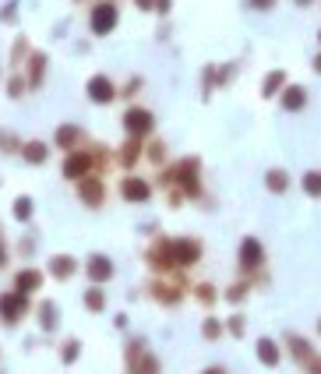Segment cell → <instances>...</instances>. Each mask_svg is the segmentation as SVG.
<instances>
[{
  "label": "cell",
  "instance_id": "cell-28",
  "mask_svg": "<svg viewBox=\"0 0 321 374\" xmlns=\"http://www.w3.org/2000/svg\"><path fill=\"white\" fill-rule=\"evenodd\" d=\"M304 367H307V374H321V357L314 353V357H311V360H307Z\"/></svg>",
  "mask_w": 321,
  "mask_h": 374
},
{
  "label": "cell",
  "instance_id": "cell-11",
  "mask_svg": "<svg viewBox=\"0 0 321 374\" xmlns=\"http://www.w3.org/2000/svg\"><path fill=\"white\" fill-rule=\"evenodd\" d=\"M286 88V71H272V75H265V85H261V96L265 99H272L276 92H282Z\"/></svg>",
  "mask_w": 321,
  "mask_h": 374
},
{
  "label": "cell",
  "instance_id": "cell-4",
  "mask_svg": "<svg viewBox=\"0 0 321 374\" xmlns=\"http://www.w3.org/2000/svg\"><path fill=\"white\" fill-rule=\"evenodd\" d=\"M304 106H307V88L304 85H286V92H282V110L286 113H297Z\"/></svg>",
  "mask_w": 321,
  "mask_h": 374
},
{
  "label": "cell",
  "instance_id": "cell-33",
  "mask_svg": "<svg viewBox=\"0 0 321 374\" xmlns=\"http://www.w3.org/2000/svg\"><path fill=\"white\" fill-rule=\"evenodd\" d=\"M156 4V0H138V8H152Z\"/></svg>",
  "mask_w": 321,
  "mask_h": 374
},
{
  "label": "cell",
  "instance_id": "cell-29",
  "mask_svg": "<svg viewBox=\"0 0 321 374\" xmlns=\"http://www.w3.org/2000/svg\"><path fill=\"white\" fill-rule=\"evenodd\" d=\"M244 293H247V286H233V290H229V300L237 304V300H244Z\"/></svg>",
  "mask_w": 321,
  "mask_h": 374
},
{
  "label": "cell",
  "instance_id": "cell-1",
  "mask_svg": "<svg viewBox=\"0 0 321 374\" xmlns=\"http://www.w3.org/2000/svg\"><path fill=\"white\" fill-rule=\"evenodd\" d=\"M261 262H265V247H261L258 237H244L240 240V265L244 268H258Z\"/></svg>",
  "mask_w": 321,
  "mask_h": 374
},
{
  "label": "cell",
  "instance_id": "cell-30",
  "mask_svg": "<svg viewBox=\"0 0 321 374\" xmlns=\"http://www.w3.org/2000/svg\"><path fill=\"white\" fill-rule=\"evenodd\" d=\"M39 75H43V57H36V64H32V81H39Z\"/></svg>",
  "mask_w": 321,
  "mask_h": 374
},
{
  "label": "cell",
  "instance_id": "cell-15",
  "mask_svg": "<svg viewBox=\"0 0 321 374\" xmlns=\"http://www.w3.org/2000/svg\"><path fill=\"white\" fill-rule=\"evenodd\" d=\"M39 279H43V275H39L36 268H28V272H21V275L14 279V283H18V293H32V290L39 286Z\"/></svg>",
  "mask_w": 321,
  "mask_h": 374
},
{
  "label": "cell",
  "instance_id": "cell-32",
  "mask_svg": "<svg viewBox=\"0 0 321 374\" xmlns=\"http://www.w3.org/2000/svg\"><path fill=\"white\" fill-rule=\"evenodd\" d=\"M293 4H297V8H311V4H314V0H293Z\"/></svg>",
  "mask_w": 321,
  "mask_h": 374
},
{
  "label": "cell",
  "instance_id": "cell-9",
  "mask_svg": "<svg viewBox=\"0 0 321 374\" xmlns=\"http://www.w3.org/2000/svg\"><path fill=\"white\" fill-rule=\"evenodd\" d=\"M89 275H92V283H106V279L113 275V265H110V258L96 255V258L89 262Z\"/></svg>",
  "mask_w": 321,
  "mask_h": 374
},
{
  "label": "cell",
  "instance_id": "cell-6",
  "mask_svg": "<svg viewBox=\"0 0 321 374\" xmlns=\"http://www.w3.org/2000/svg\"><path fill=\"white\" fill-rule=\"evenodd\" d=\"M258 360L265 367H279L282 353H279V342L276 339H258Z\"/></svg>",
  "mask_w": 321,
  "mask_h": 374
},
{
  "label": "cell",
  "instance_id": "cell-10",
  "mask_svg": "<svg viewBox=\"0 0 321 374\" xmlns=\"http://www.w3.org/2000/svg\"><path fill=\"white\" fill-rule=\"evenodd\" d=\"M173 251H177V262H184V265H191V262H198V240H177L173 244Z\"/></svg>",
  "mask_w": 321,
  "mask_h": 374
},
{
  "label": "cell",
  "instance_id": "cell-16",
  "mask_svg": "<svg viewBox=\"0 0 321 374\" xmlns=\"http://www.w3.org/2000/svg\"><path fill=\"white\" fill-rule=\"evenodd\" d=\"M265 184H269V191H276V195H282L286 187H289V177H286V170H269V177H265Z\"/></svg>",
  "mask_w": 321,
  "mask_h": 374
},
{
  "label": "cell",
  "instance_id": "cell-14",
  "mask_svg": "<svg viewBox=\"0 0 321 374\" xmlns=\"http://www.w3.org/2000/svg\"><path fill=\"white\" fill-rule=\"evenodd\" d=\"M85 170H89V155H71V159L64 163V177H85Z\"/></svg>",
  "mask_w": 321,
  "mask_h": 374
},
{
  "label": "cell",
  "instance_id": "cell-23",
  "mask_svg": "<svg viewBox=\"0 0 321 374\" xmlns=\"http://www.w3.org/2000/svg\"><path fill=\"white\" fill-rule=\"evenodd\" d=\"M14 215H18V219H28V215H32V201H28V198L14 201Z\"/></svg>",
  "mask_w": 321,
  "mask_h": 374
},
{
  "label": "cell",
  "instance_id": "cell-5",
  "mask_svg": "<svg viewBox=\"0 0 321 374\" xmlns=\"http://www.w3.org/2000/svg\"><path fill=\"white\" fill-rule=\"evenodd\" d=\"M124 124H127L131 135H149V131H152V113H149V110H131V113L124 117Z\"/></svg>",
  "mask_w": 321,
  "mask_h": 374
},
{
  "label": "cell",
  "instance_id": "cell-12",
  "mask_svg": "<svg viewBox=\"0 0 321 374\" xmlns=\"http://www.w3.org/2000/svg\"><path fill=\"white\" fill-rule=\"evenodd\" d=\"M300 187L307 191V198H321V170H307L300 177Z\"/></svg>",
  "mask_w": 321,
  "mask_h": 374
},
{
  "label": "cell",
  "instance_id": "cell-7",
  "mask_svg": "<svg viewBox=\"0 0 321 374\" xmlns=\"http://www.w3.org/2000/svg\"><path fill=\"white\" fill-rule=\"evenodd\" d=\"M286 346H289V353H293V360H297L300 367L314 357V346H311L307 339H300V335H286Z\"/></svg>",
  "mask_w": 321,
  "mask_h": 374
},
{
  "label": "cell",
  "instance_id": "cell-26",
  "mask_svg": "<svg viewBox=\"0 0 321 374\" xmlns=\"http://www.w3.org/2000/svg\"><path fill=\"white\" fill-rule=\"evenodd\" d=\"M229 332H233V335H244V318H240V315L229 318Z\"/></svg>",
  "mask_w": 321,
  "mask_h": 374
},
{
  "label": "cell",
  "instance_id": "cell-36",
  "mask_svg": "<svg viewBox=\"0 0 321 374\" xmlns=\"http://www.w3.org/2000/svg\"><path fill=\"white\" fill-rule=\"evenodd\" d=\"M0 265H4V244H0Z\"/></svg>",
  "mask_w": 321,
  "mask_h": 374
},
{
  "label": "cell",
  "instance_id": "cell-20",
  "mask_svg": "<svg viewBox=\"0 0 321 374\" xmlns=\"http://www.w3.org/2000/svg\"><path fill=\"white\" fill-rule=\"evenodd\" d=\"M56 141H61L64 148H71V145L78 141V128H71V124H64V128L56 131Z\"/></svg>",
  "mask_w": 321,
  "mask_h": 374
},
{
  "label": "cell",
  "instance_id": "cell-35",
  "mask_svg": "<svg viewBox=\"0 0 321 374\" xmlns=\"http://www.w3.org/2000/svg\"><path fill=\"white\" fill-rule=\"evenodd\" d=\"M205 374H226V371H222V367H209Z\"/></svg>",
  "mask_w": 321,
  "mask_h": 374
},
{
  "label": "cell",
  "instance_id": "cell-31",
  "mask_svg": "<svg viewBox=\"0 0 321 374\" xmlns=\"http://www.w3.org/2000/svg\"><path fill=\"white\" fill-rule=\"evenodd\" d=\"M78 350H81V346H78V342H71V346L64 350V360H74V357H78Z\"/></svg>",
  "mask_w": 321,
  "mask_h": 374
},
{
  "label": "cell",
  "instance_id": "cell-2",
  "mask_svg": "<svg viewBox=\"0 0 321 374\" xmlns=\"http://www.w3.org/2000/svg\"><path fill=\"white\" fill-rule=\"evenodd\" d=\"M113 25H116V8L113 4H99L92 11V32L96 36H106V32H113Z\"/></svg>",
  "mask_w": 321,
  "mask_h": 374
},
{
  "label": "cell",
  "instance_id": "cell-37",
  "mask_svg": "<svg viewBox=\"0 0 321 374\" xmlns=\"http://www.w3.org/2000/svg\"><path fill=\"white\" fill-rule=\"evenodd\" d=\"M318 335H321V318H318Z\"/></svg>",
  "mask_w": 321,
  "mask_h": 374
},
{
  "label": "cell",
  "instance_id": "cell-18",
  "mask_svg": "<svg viewBox=\"0 0 321 374\" xmlns=\"http://www.w3.org/2000/svg\"><path fill=\"white\" fill-rule=\"evenodd\" d=\"M25 159H28V163H43V159H46V145H39V141L25 145Z\"/></svg>",
  "mask_w": 321,
  "mask_h": 374
},
{
  "label": "cell",
  "instance_id": "cell-24",
  "mask_svg": "<svg viewBox=\"0 0 321 374\" xmlns=\"http://www.w3.org/2000/svg\"><path fill=\"white\" fill-rule=\"evenodd\" d=\"M53 311H56L53 304H46V307H43V328H53V325H56V315H53Z\"/></svg>",
  "mask_w": 321,
  "mask_h": 374
},
{
  "label": "cell",
  "instance_id": "cell-34",
  "mask_svg": "<svg viewBox=\"0 0 321 374\" xmlns=\"http://www.w3.org/2000/svg\"><path fill=\"white\" fill-rule=\"evenodd\" d=\"M314 71H318V75H321V53H318V57H314Z\"/></svg>",
  "mask_w": 321,
  "mask_h": 374
},
{
  "label": "cell",
  "instance_id": "cell-21",
  "mask_svg": "<svg viewBox=\"0 0 321 374\" xmlns=\"http://www.w3.org/2000/svg\"><path fill=\"white\" fill-rule=\"evenodd\" d=\"M85 304H89L92 311H103V307H106V297H103L99 290H89V297H85Z\"/></svg>",
  "mask_w": 321,
  "mask_h": 374
},
{
  "label": "cell",
  "instance_id": "cell-13",
  "mask_svg": "<svg viewBox=\"0 0 321 374\" xmlns=\"http://www.w3.org/2000/svg\"><path fill=\"white\" fill-rule=\"evenodd\" d=\"M124 195H127V201H149V184L145 180H127Z\"/></svg>",
  "mask_w": 321,
  "mask_h": 374
},
{
  "label": "cell",
  "instance_id": "cell-38",
  "mask_svg": "<svg viewBox=\"0 0 321 374\" xmlns=\"http://www.w3.org/2000/svg\"><path fill=\"white\" fill-rule=\"evenodd\" d=\"M318 43H321V32H318Z\"/></svg>",
  "mask_w": 321,
  "mask_h": 374
},
{
  "label": "cell",
  "instance_id": "cell-17",
  "mask_svg": "<svg viewBox=\"0 0 321 374\" xmlns=\"http://www.w3.org/2000/svg\"><path fill=\"white\" fill-rule=\"evenodd\" d=\"M50 272H53L56 279H68V275L74 272V262H71V258H53V265H50Z\"/></svg>",
  "mask_w": 321,
  "mask_h": 374
},
{
  "label": "cell",
  "instance_id": "cell-27",
  "mask_svg": "<svg viewBox=\"0 0 321 374\" xmlns=\"http://www.w3.org/2000/svg\"><path fill=\"white\" fill-rule=\"evenodd\" d=\"M134 159H138V145H134V141H127V148H124V163L131 166Z\"/></svg>",
  "mask_w": 321,
  "mask_h": 374
},
{
  "label": "cell",
  "instance_id": "cell-19",
  "mask_svg": "<svg viewBox=\"0 0 321 374\" xmlns=\"http://www.w3.org/2000/svg\"><path fill=\"white\" fill-rule=\"evenodd\" d=\"M99 195H103V187H99L96 180H89V184L81 187V198L89 201V205H99Z\"/></svg>",
  "mask_w": 321,
  "mask_h": 374
},
{
  "label": "cell",
  "instance_id": "cell-22",
  "mask_svg": "<svg viewBox=\"0 0 321 374\" xmlns=\"http://www.w3.org/2000/svg\"><path fill=\"white\" fill-rule=\"evenodd\" d=\"M201 332H205V339H219V335H222V325H219L216 318H209L205 325H201Z\"/></svg>",
  "mask_w": 321,
  "mask_h": 374
},
{
  "label": "cell",
  "instance_id": "cell-25",
  "mask_svg": "<svg viewBox=\"0 0 321 374\" xmlns=\"http://www.w3.org/2000/svg\"><path fill=\"white\" fill-rule=\"evenodd\" d=\"M247 8H251V11H272L276 0H247Z\"/></svg>",
  "mask_w": 321,
  "mask_h": 374
},
{
  "label": "cell",
  "instance_id": "cell-3",
  "mask_svg": "<svg viewBox=\"0 0 321 374\" xmlns=\"http://www.w3.org/2000/svg\"><path fill=\"white\" fill-rule=\"evenodd\" d=\"M0 315H4V322H18L25 315V293H4L0 297Z\"/></svg>",
  "mask_w": 321,
  "mask_h": 374
},
{
  "label": "cell",
  "instance_id": "cell-8",
  "mask_svg": "<svg viewBox=\"0 0 321 374\" xmlns=\"http://www.w3.org/2000/svg\"><path fill=\"white\" fill-rule=\"evenodd\" d=\"M89 96H92L96 103H110V99H113V85H110V78L96 75V78L89 81Z\"/></svg>",
  "mask_w": 321,
  "mask_h": 374
}]
</instances>
